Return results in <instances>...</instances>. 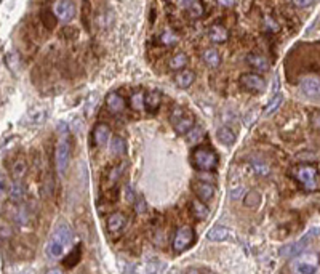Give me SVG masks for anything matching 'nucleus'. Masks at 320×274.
<instances>
[{
  "label": "nucleus",
  "instance_id": "nucleus-1",
  "mask_svg": "<svg viewBox=\"0 0 320 274\" xmlns=\"http://www.w3.org/2000/svg\"><path fill=\"white\" fill-rule=\"evenodd\" d=\"M72 229L68 223L60 221L58 224L55 226L50 240H48V245H47V252L48 255L52 256V258H58V256H63L66 248H68L72 242Z\"/></svg>",
  "mask_w": 320,
  "mask_h": 274
},
{
  "label": "nucleus",
  "instance_id": "nucleus-2",
  "mask_svg": "<svg viewBox=\"0 0 320 274\" xmlns=\"http://www.w3.org/2000/svg\"><path fill=\"white\" fill-rule=\"evenodd\" d=\"M219 164V156L211 146H197L191 152V165L199 172L208 173Z\"/></svg>",
  "mask_w": 320,
  "mask_h": 274
},
{
  "label": "nucleus",
  "instance_id": "nucleus-3",
  "mask_svg": "<svg viewBox=\"0 0 320 274\" xmlns=\"http://www.w3.org/2000/svg\"><path fill=\"white\" fill-rule=\"evenodd\" d=\"M170 122L178 135H187L195 127V116L187 109L176 106L170 114Z\"/></svg>",
  "mask_w": 320,
  "mask_h": 274
},
{
  "label": "nucleus",
  "instance_id": "nucleus-4",
  "mask_svg": "<svg viewBox=\"0 0 320 274\" xmlns=\"http://www.w3.org/2000/svg\"><path fill=\"white\" fill-rule=\"evenodd\" d=\"M194 240H195L194 229L191 226H187V224H184V226L176 229L173 240H171V248H173L175 253H183L187 250V248L192 247Z\"/></svg>",
  "mask_w": 320,
  "mask_h": 274
},
{
  "label": "nucleus",
  "instance_id": "nucleus-5",
  "mask_svg": "<svg viewBox=\"0 0 320 274\" xmlns=\"http://www.w3.org/2000/svg\"><path fill=\"white\" fill-rule=\"evenodd\" d=\"M71 140L68 135L61 136L56 143V149H55V160H56V168L61 175H64L68 172L69 167V160H71Z\"/></svg>",
  "mask_w": 320,
  "mask_h": 274
},
{
  "label": "nucleus",
  "instance_id": "nucleus-6",
  "mask_svg": "<svg viewBox=\"0 0 320 274\" xmlns=\"http://www.w3.org/2000/svg\"><path fill=\"white\" fill-rule=\"evenodd\" d=\"M315 236H318V228L309 229V231L306 232V234L298 240V242L282 247V248H280V255L285 256V258H294V256L301 255V253L304 252L306 248L309 247V242H310V240H312Z\"/></svg>",
  "mask_w": 320,
  "mask_h": 274
},
{
  "label": "nucleus",
  "instance_id": "nucleus-7",
  "mask_svg": "<svg viewBox=\"0 0 320 274\" xmlns=\"http://www.w3.org/2000/svg\"><path fill=\"white\" fill-rule=\"evenodd\" d=\"M239 87L248 93H262L266 90V79L259 72H245L239 77Z\"/></svg>",
  "mask_w": 320,
  "mask_h": 274
},
{
  "label": "nucleus",
  "instance_id": "nucleus-8",
  "mask_svg": "<svg viewBox=\"0 0 320 274\" xmlns=\"http://www.w3.org/2000/svg\"><path fill=\"white\" fill-rule=\"evenodd\" d=\"M53 15L56 16V20L63 21V23H69L76 18V5L71 0H55L53 8H52Z\"/></svg>",
  "mask_w": 320,
  "mask_h": 274
},
{
  "label": "nucleus",
  "instance_id": "nucleus-9",
  "mask_svg": "<svg viewBox=\"0 0 320 274\" xmlns=\"http://www.w3.org/2000/svg\"><path fill=\"white\" fill-rule=\"evenodd\" d=\"M191 189L195 194V197L200 199L202 202H205V204L210 202V200H213V197H215V194H216L215 184H211L208 181H203V180H194L191 183Z\"/></svg>",
  "mask_w": 320,
  "mask_h": 274
},
{
  "label": "nucleus",
  "instance_id": "nucleus-10",
  "mask_svg": "<svg viewBox=\"0 0 320 274\" xmlns=\"http://www.w3.org/2000/svg\"><path fill=\"white\" fill-rule=\"evenodd\" d=\"M296 180L302 184V188L310 191L315 189L317 184V168L312 165H301L296 172Z\"/></svg>",
  "mask_w": 320,
  "mask_h": 274
},
{
  "label": "nucleus",
  "instance_id": "nucleus-11",
  "mask_svg": "<svg viewBox=\"0 0 320 274\" xmlns=\"http://www.w3.org/2000/svg\"><path fill=\"white\" fill-rule=\"evenodd\" d=\"M111 136L112 130L106 122H98L92 130V141L96 148H104L106 144H109Z\"/></svg>",
  "mask_w": 320,
  "mask_h": 274
},
{
  "label": "nucleus",
  "instance_id": "nucleus-12",
  "mask_svg": "<svg viewBox=\"0 0 320 274\" xmlns=\"http://www.w3.org/2000/svg\"><path fill=\"white\" fill-rule=\"evenodd\" d=\"M104 103H106V109H108L114 116L122 114L127 108V101L119 92H109L108 95H106Z\"/></svg>",
  "mask_w": 320,
  "mask_h": 274
},
{
  "label": "nucleus",
  "instance_id": "nucleus-13",
  "mask_svg": "<svg viewBox=\"0 0 320 274\" xmlns=\"http://www.w3.org/2000/svg\"><path fill=\"white\" fill-rule=\"evenodd\" d=\"M301 92L304 93L309 100L320 101V80L306 77L301 80Z\"/></svg>",
  "mask_w": 320,
  "mask_h": 274
},
{
  "label": "nucleus",
  "instance_id": "nucleus-14",
  "mask_svg": "<svg viewBox=\"0 0 320 274\" xmlns=\"http://www.w3.org/2000/svg\"><path fill=\"white\" fill-rule=\"evenodd\" d=\"M127 223H128V218L125 213L114 212L108 216L106 226H108V231H111V232H122L127 228Z\"/></svg>",
  "mask_w": 320,
  "mask_h": 274
},
{
  "label": "nucleus",
  "instance_id": "nucleus-15",
  "mask_svg": "<svg viewBox=\"0 0 320 274\" xmlns=\"http://www.w3.org/2000/svg\"><path fill=\"white\" fill-rule=\"evenodd\" d=\"M231 34H229V29L223 24H213V26L208 29V39L213 44H226Z\"/></svg>",
  "mask_w": 320,
  "mask_h": 274
},
{
  "label": "nucleus",
  "instance_id": "nucleus-16",
  "mask_svg": "<svg viewBox=\"0 0 320 274\" xmlns=\"http://www.w3.org/2000/svg\"><path fill=\"white\" fill-rule=\"evenodd\" d=\"M245 63L248 64L251 69H255L256 72H266L269 71V61L266 56H262L259 53H248L245 56Z\"/></svg>",
  "mask_w": 320,
  "mask_h": 274
},
{
  "label": "nucleus",
  "instance_id": "nucleus-17",
  "mask_svg": "<svg viewBox=\"0 0 320 274\" xmlns=\"http://www.w3.org/2000/svg\"><path fill=\"white\" fill-rule=\"evenodd\" d=\"M162 104V95L157 90L147 92L144 96V111H147L149 114H157V111L160 109Z\"/></svg>",
  "mask_w": 320,
  "mask_h": 274
},
{
  "label": "nucleus",
  "instance_id": "nucleus-18",
  "mask_svg": "<svg viewBox=\"0 0 320 274\" xmlns=\"http://www.w3.org/2000/svg\"><path fill=\"white\" fill-rule=\"evenodd\" d=\"M173 80L179 88H189L195 82V72L184 68L181 71H176Z\"/></svg>",
  "mask_w": 320,
  "mask_h": 274
},
{
  "label": "nucleus",
  "instance_id": "nucleus-19",
  "mask_svg": "<svg viewBox=\"0 0 320 274\" xmlns=\"http://www.w3.org/2000/svg\"><path fill=\"white\" fill-rule=\"evenodd\" d=\"M189 210H191V215L194 216L195 220H207L208 218V215H210V210H208V207L205 202H202L200 199H194L191 200V204H189Z\"/></svg>",
  "mask_w": 320,
  "mask_h": 274
},
{
  "label": "nucleus",
  "instance_id": "nucleus-20",
  "mask_svg": "<svg viewBox=\"0 0 320 274\" xmlns=\"http://www.w3.org/2000/svg\"><path fill=\"white\" fill-rule=\"evenodd\" d=\"M202 60L211 69H218L221 66V61H223L216 48H205L203 53H202Z\"/></svg>",
  "mask_w": 320,
  "mask_h": 274
},
{
  "label": "nucleus",
  "instance_id": "nucleus-21",
  "mask_svg": "<svg viewBox=\"0 0 320 274\" xmlns=\"http://www.w3.org/2000/svg\"><path fill=\"white\" fill-rule=\"evenodd\" d=\"M82 258V244H77L76 247L72 248V250L68 253V256H64L63 258V266L64 268H74L77 266L80 263Z\"/></svg>",
  "mask_w": 320,
  "mask_h": 274
},
{
  "label": "nucleus",
  "instance_id": "nucleus-22",
  "mask_svg": "<svg viewBox=\"0 0 320 274\" xmlns=\"http://www.w3.org/2000/svg\"><path fill=\"white\" fill-rule=\"evenodd\" d=\"M216 138H218V141L221 144H224V146L231 148V146H234L237 136H235V133L229 127H221V128H218V132H216Z\"/></svg>",
  "mask_w": 320,
  "mask_h": 274
},
{
  "label": "nucleus",
  "instance_id": "nucleus-23",
  "mask_svg": "<svg viewBox=\"0 0 320 274\" xmlns=\"http://www.w3.org/2000/svg\"><path fill=\"white\" fill-rule=\"evenodd\" d=\"M24 184L23 180H13V183L10 184V189H8V196H10V200L13 202H21L23 197H24Z\"/></svg>",
  "mask_w": 320,
  "mask_h": 274
},
{
  "label": "nucleus",
  "instance_id": "nucleus-24",
  "mask_svg": "<svg viewBox=\"0 0 320 274\" xmlns=\"http://www.w3.org/2000/svg\"><path fill=\"white\" fill-rule=\"evenodd\" d=\"M187 63H189V58H187V55L183 52H178L176 55L171 56V60L168 61V69L170 71H181L187 66Z\"/></svg>",
  "mask_w": 320,
  "mask_h": 274
},
{
  "label": "nucleus",
  "instance_id": "nucleus-25",
  "mask_svg": "<svg viewBox=\"0 0 320 274\" xmlns=\"http://www.w3.org/2000/svg\"><path fill=\"white\" fill-rule=\"evenodd\" d=\"M92 18H93L92 4H90V0H84V2H82V24H84V28L88 34L92 32Z\"/></svg>",
  "mask_w": 320,
  "mask_h": 274
},
{
  "label": "nucleus",
  "instance_id": "nucleus-26",
  "mask_svg": "<svg viewBox=\"0 0 320 274\" xmlns=\"http://www.w3.org/2000/svg\"><path fill=\"white\" fill-rule=\"evenodd\" d=\"M184 10L189 13L191 18H202L205 13V7L200 0H189V4L184 7Z\"/></svg>",
  "mask_w": 320,
  "mask_h": 274
},
{
  "label": "nucleus",
  "instance_id": "nucleus-27",
  "mask_svg": "<svg viewBox=\"0 0 320 274\" xmlns=\"http://www.w3.org/2000/svg\"><path fill=\"white\" fill-rule=\"evenodd\" d=\"M227 237H229V229L224 226H213L207 234V239L213 240V242H221V240H224Z\"/></svg>",
  "mask_w": 320,
  "mask_h": 274
},
{
  "label": "nucleus",
  "instance_id": "nucleus-28",
  "mask_svg": "<svg viewBox=\"0 0 320 274\" xmlns=\"http://www.w3.org/2000/svg\"><path fill=\"white\" fill-rule=\"evenodd\" d=\"M28 173V164L24 159H18L12 167V176L13 180H23Z\"/></svg>",
  "mask_w": 320,
  "mask_h": 274
},
{
  "label": "nucleus",
  "instance_id": "nucleus-29",
  "mask_svg": "<svg viewBox=\"0 0 320 274\" xmlns=\"http://www.w3.org/2000/svg\"><path fill=\"white\" fill-rule=\"evenodd\" d=\"M144 96H146V93L144 92H135L133 95L130 96V108L133 109V111H136V112H139V111H144Z\"/></svg>",
  "mask_w": 320,
  "mask_h": 274
},
{
  "label": "nucleus",
  "instance_id": "nucleus-30",
  "mask_svg": "<svg viewBox=\"0 0 320 274\" xmlns=\"http://www.w3.org/2000/svg\"><path fill=\"white\" fill-rule=\"evenodd\" d=\"M111 151H112V154H116V156H124L127 152L125 140L122 138V136H114L111 141Z\"/></svg>",
  "mask_w": 320,
  "mask_h": 274
},
{
  "label": "nucleus",
  "instance_id": "nucleus-31",
  "mask_svg": "<svg viewBox=\"0 0 320 274\" xmlns=\"http://www.w3.org/2000/svg\"><path fill=\"white\" fill-rule=\"evenodd\" d=\"M282 101H283V98L280 95H277V96H274L272 100H270L267 104H266V108H264V111H262V114L264 116H270V114H274V112L280 108V104H282Z\"/></svg>",
  "mask_w": 320,
  "mask_h": 274
},
{
  "label": "nucleus",
  "instance_id": "nucleus-32",
  "mask_svg": "<svg viewBox=\"0 0 320 274\" xmlns=\"http://www.w3.org/2000/svg\"><path fill=\"white\" fill-rule=\"evenodd\" d=\"M159 42L162 45H165V47H173V45L178 44V36L175 34V32H171V31H165L159 37Z\"/></svg>",
  "mask_w": 320,
  "mask_h": 274
},
{
  "label": "nucleus",
  "instance_id": "nucleus-33",
  "mask_svg": "<svg viewBox=\"0 0 320 274\" xmlns=\"http://www.w3.org/2000/svg\"><path fill=\"white\" fill-rule=\"evenodd\" d=\"M40 18H42V23L45 24V26L48 29H55L56 23H58V20H56V16L53 15V12L50 10H42V13H40Z\"/></svg>",
  "mask_w": 320,
  "mask_h": 274
},
{
  "label": "nucleus",
  "instance_id": "nucleus-34",
  "mask_svg": "<svg viewBox=\"0 0 320 274\" xmlns=\"http://www.w3.org/2000/svg\"><path fill=\"white\" fill-rule=\"evenodd\" d=\"M296 271L301 274H314L317 272V266H314V264L310 263H299L296 266Z\"/></svg>",
  "mask_w": 320,
  "mask_h": 274
},
{
  "label": "nucleus",
  "instance_id": "nucleus-35",
  "mask_svg": "<svg viewBox=\"0 0 320 274\" xmlns=\"http://www.w3.org/2000/svg\"><path fill=\"white\" fill-rule=\"evenodd\" d=\"M253 165V170H255L259 176H266V175H269V167L266 165V164H262V162H253L251 164Z\"/></svg>",
  "mask_w": 320,
  "mask_h": 274
},
{
  "label": "nucleus",
  "instance_id": "nucleus-36",
  "mask_svg": "<svg viewBox=\"0 0 320 274\" xmlns=\"http://www.w3.org/2000/svg\"><path fill=\"white\" fill-rule=\"evenodd\" d=\"M203 133V130L200 127H194L192 130L187 133L186 136H187V140H189V143H194L195 141V138H200V135Z\"/></svg>",
  "mask_w": 320,
  "mask_h": 274
},
{
  "label": "nucleus",
  "instance_id": "nucleus-37",
  "mask_svg": "<svg viewBox=\"0 0 320 274\" xmlns=\"http://www.w3.org/2000/svg\"><path fill=\"white\" fill-rule=\"evenodd\" d=\"M8 189H10V186H8V183H7V180H5V176L0 175V200H2V199L7 196Z\"/></svg>",
  "mask_w": 320,
  "mask_h": 274
},
{
  "label": "nucleus",
  "instance_id": "nucleus-38",
  "mask_svg": "<svg viewBox=\"0 0 320 274\" xmlns=\"http://www.w3.org/2000/svg\"><path fill=\"white\" fill-rule=\"evenodd\" d=\"M314 0H291V4L294 7H298V8H307L312 5Z\"/></svg>",
  "mask_w": 320,
  "mask_h": 274
},
{
  "label": "nucleus",
  "instance_id": "nucleus-39",
  "mask_svg": "<svg viewBox=\"0 0 320 274\" xmlns=\"http://www.w3.org/2000/svg\"><path fill=\"white\" fill-rule=\"evenodd\" d=\"M216 4L223 8H232L235 5V0H216Z\"/></svg>",
  "mask_w": 320,
  "mask_h": 274
},
{
  "label": "nucleus",
  "instance_id": "nucleus-40",
  "mask_svg": "<svg viewBox=\"0 0 320 274\" xmlns=\"http://www.w3.org/2000/svg\"><path fill=\"white\" fill-rule=\"evenodd\" d=\"M312 124L320 130V112L318 114H312Z\"/></svg>",
  "mask_w": 320,
  "mask_h": 274
},
{
  "label": "nucleus",
  "instance_id": "nucleus-41",
  "mask_svg": "<svg viewBox=\"0 0 320 274\" xmlns=\"http://www.w3.org/2000/svg\"><path fill=\"white\" fill-rule=\"evenodd\" d=\"M165 2H171V0H165Z\"/></svg>",
  "mask_w": 320,
  "mask_h": 274
}]
</instances>
